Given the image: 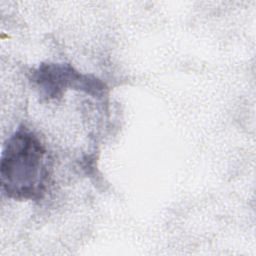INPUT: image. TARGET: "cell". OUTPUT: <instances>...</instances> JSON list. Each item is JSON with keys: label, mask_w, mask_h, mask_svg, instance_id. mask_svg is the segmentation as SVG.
<instances>
[{"label": "cell", "mask_w": 256, "mask_h": 256, "mask_svg": "<svg viewBox=\"0 0 256 256\" xmlns=\"http://www.w3.org/2000/svg\"><path fill=\"white\" fill-rule=\"evenodd\" d=\"M51 161L40 138L20 126L5 142L0 161V182L5 195L15 200H40L50 178Z\"/></svg>", "instance_id": "cell-1"}, {"label": "cell", "mask_w": 256, "mask_h": 256, "mask_svg": "<svg viewBox=\"0 0 256 256\" xmlns=\"http://www.w3.org/2000/svg\"><path fill=\"white\" fill-rule=\"evenodd\" d=\"M30 80L46 100L58 99L69 89L85 92L92 97H103L107 89L103 81L93 75L80 73L68 63H41L32 70Z\"/></svg>", "instance_id": "cell-2"}]
</instances>
